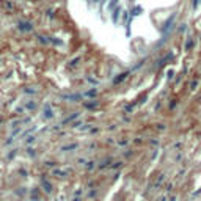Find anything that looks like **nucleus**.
Masks as SVG:
<instances>
[{
    "instance_id": "nucleus-1",
    "label": "nucleus",
    "mask_w": 201,
    "mask_h": 201,
    "mask_svg": "<svg viewBox=\"0 0 201 201\" xmlns=\"http://www.w3.org/2000/svg\"><path fill=\"white\" fill-rule=\"evenodd\" d=\"M200 2H201V0H193V8H198Z\"/></svg>"
}]
</instances>
